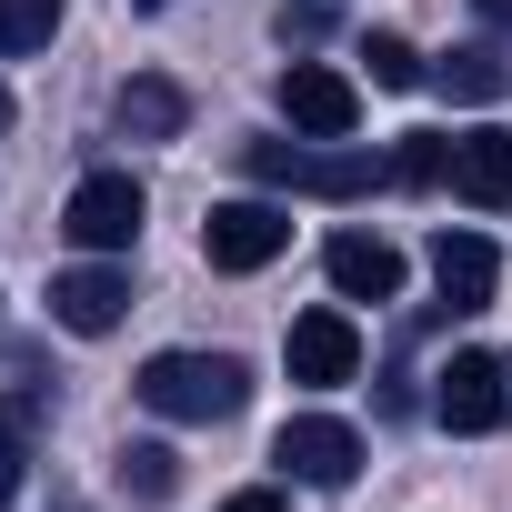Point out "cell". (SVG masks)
I'll use <instances>...</instances> for the list:
<instances>
[{
	"instance_id": "cell-1",
	"label": "cell",
	"mask_w": 512,
	"mask_h": 512,
	"mask_svg": "<svg viewBox=\"0 0 512 512\" xmlns=\"http://www.w3.org/2000/svg\"><path fill=\"white\" fill-rule=\"evenodd\" d=\"M131 392H141L161 422H231V412L251 402V372H241L231 352H151Z\"/></svg>"
},
{
	"instance_id": "cell-2",
	"label": "cell",
	"mask_w": 512,
	"mask_h": 512,
	"mask_svg": "<svg viewBox=\"0 0 512 512\" xmlns=\"http://www.w3.org/2000/svg\"><path fill=\"white\" fill-rule=\"evenodd\" d=\"M241 171L272 191H322V201H362L372 181H392V161L372 151H302V141H241Z\"/></svg>"
},
{
	"instance_id": "cell-3",
	"label": "cell",
	"mask_w": 512,
	"mask_h": 512,
	"mask_svg": "<svg viewBox=\"0 0 512 512\" xmlns=\"http://www.w3.org/2000/svg\"><path fill=\"white\" fill-rule=\"evenodd\" d=\"M432 412H442V432H502L512 422V362L502 352H452L442 372H432Z\"/></svg>"
},
{
	"instance_id": "cell-4",
	"label": "cell",
	"mask_w": 512,
	"mask_h": 512,
	"mask_svg": "<svg viewBox=\"0 0 512 512\" xmlns=\"http://www.w3.org/2000/svg\"><path fill=\"white\" fill-rule=\"evenodd\" d=\"M282 251H292L282 201H211V221H201V262L211 272H272Z\"/></svg>"
},
{
	"instance_id": "cell-5",
	"label": "cell",
	"mask_w": 512,
	"mask_h": 512,
	"mask_svg": "<svg viewBox=\"0 0 512 512\" xmlns=\"http://www.w3.org/2000/svg\"><path fill=\"white\" fill-rule=\"evenodd\" d=\"M141 181L131 171H91V181H71V201H61V231L81 241V251H131L141 241Z\"/></svg>"
},
{
	"instance_id": "cell-6",
	"label": "cell",
	"mask_w": 512,
	"mask_h": 512,
	"mask_svg": "<svg viewBox=\"0 0 512 512\" xmlns=\"http://www.w3.org/2000/svg\"><path fill=\"white\" fill-rule=\"evenodd\" d=\"M272 462H282L292 482H312V492H342V482L362 472V432L332 422V412H292L282 442H272Z\"/></svg>"
},
{
	"instance_id": "cell-7",
	"label": "cell",
	"mask_w": 512,
	"mask_h": 512,
	"mask_svg": "<svg viewBox=\"0 0 512 512\" xmlns=\"http://www.w3.org/2000/svg\"><path fill=\"white\" fill-rule=\"evenodd\" d=\"M282 362H292V382L302 392H332V382H352L362 372V332H352V312H302L292 332H282Z\"/></svg>"
},
{
	"instance_id": "cell-8",
	"label": "cell",
	"mask_w": 512,
	"mask_h": 512,
	"mask_svg": "<svg viewBox=\"0 0 512 512\" xmlns=\"http://www.w3.org/2000/svg\"><path fill=\"white\" fill-rule=\"evenodd\" d=\"M282 121H292L302 141H352L362 91H352L342 71H322V61H292V71H282Z\"/></svg>"
},
{
	"instance_id": "cell-9",
	"label": "cell",
	"mask_w": 512,
	"mask_h": 512,
	"mask_svg": "<svg viewBox=\"0 0 512 512\" xmlns=\"http://www.w3.org/2000/svg\"><path fill=\"white\" fill-rule=\"evenodd\" d=\"M121 312H131V272H111V262H71V272H51V322H61V332L101 342V332H121Z\"/></svg>"
},
{
	"instance_id": "cell-10",
	"label": "cell",
	"mask_w": 512,
	"mask_h": 512,
	"mask_svg": "<svg viewBox=\"0 0 512 512\" xmlns=\"http://www.w3.org/2000/svg\"><path fill=\"white\" fill-rule=\"evenodd\" d=\"M322 272H332L342 302H402V251L382 231H332L322 241Z\"/></svg>"
},
{
	"instance_id": "cell-11",
	"label": "cell",
	"mask_w": 512,
	"mask_h": 512,
	"mask_svg": "<svg viewBox=\"0 0 512 512\" xmlns=\"http://www.w3.org/2000/svg\"><path fill=\"white\" fill-rule=\"evenodd\" d=\"M492 282H502V251L482 241V231H442L432 241V292H442V312L462 322V312H482L492 302Z\"/></svg>"
},
{
	"instance_id": "cell-12",
	"label": "cell",
	"mask_w": 512,
	"mask_h": 512,
	"mask_svg": "<svg viewBox=\"0 0 512 512\" xmlns=\"http://www.w3.org/2000/svg\"><path fill=\"white\" fill-rule=\"evenodd\" d=\"M452 191L472 211H502L512 201V131H462L452 141Z\"/></svg>"
},
{
	"instance_id": "cell-13",
	"label": "cell",
	"mask_w": 512,
	"mask_h": 512,
	"mask_svg": "<svg viewBox=\"0 0 512 512\" xmlns=\"http://www.w3.org/2000/svg\"><path fill=\"white\" fill-rule=\"evenodd\" d=\"M432 81H442V101H472V111H492V101L512 91V61H502V41H452V51L432 61Z\"/></svg>"
},
{
	"instance_id": "cell-14",
	"label": "cell",
	"mask_w": 512,
	"mask_h": 512,
	"mask_svg": "<svg viewBox=\"0 0 512 512\" xmlns=\"http://www.w3.org/2000/svg\"><path fill=\"white\" fill-rule=\"evenodd\" d=\"M121 131L131 141H181V121H191V101H181V81H161V71H141V81H121Z\"/></svg>"
},
{
	"instance_id": "cell-15",
	"label": "cell",
	"mask_w": 512,
	"mask_h": 512,
	"mask_svg": "<svg viewBox=\"0 0 512 512\" xmlns=\"http://www.w3.org/2000/svg\"><path fill=\"white\" fill-rule=\"evenodd\" d=\"M111 482H121L131 502H171V492H181V452H171V442H121V452H111Z\"/></svg>"
},
{
	"instance_id": "cell-16",
	"label": "cell",
	"mask_w": 512,
	"mask_h": 512,
	"mask_svg": "<svg viewBox=\"0 0 512 512\" xmlns=\"http://www.w3.org/2000/svg\"><path fill=\"white\" fill-rule=\"evenodd\" d=\"M382 161H392L402 191H442V181H452V131H402Z\"/></svg>"
},
{
	"instance_id": "cell-17",
	"label": "cell",
	"mask_w": 512,
	"mask_h": 512,
	"mask_svg": "<svg viewBox=\"0 0 512 512\" xmlns=\"http://www.w3.org/2000/svg\"><path fill=\"white\" fill-rule=\"evenodd\" d=\"M61 31V0H0V61L11 51H41Z\"/></svg>"
},
{
	"instance_id": "cell-18",
	"label": "cell",
	"mask_w": 512,
	"mask_h": 512,
	"mask_svg": "<svg viewBox=\"0 0 512 512\" xmlns=\"http://www.w3.org/2000/svg\"><path fill=\"white\" fill-rule=\"evenodd\" d=\"M362 61H372V81H382V91H412V81H432V71H422V51H412L402 31H372V41H362Z\"/></svg>"
},
{
	"instance_id": "cell-19",
	"label": "cell",
	"mask_w": 512,
	"mask_h": 512,
	"mask_svg": "<svg viewBox=\"0 0 512 512\" xmlns=\"http://www.w3.org/2000/svg\"><path fill=\"white\" fill-rule=\"evenodd\" d=\"M322 31H332V0H282V21H272V41H282V51H312Z\"/></svg>"
},
{
	"instance_id": "cell-20",
	"label": "cell",
	"mask_w": 512,
	"mask_h": 512,
	"mask_svg": "<svg viewBox=\"0 0 512 512\" xmlns=\"http://www.w3.org/2000/svg\"><path fill=\"white\" fill-rule=\"evenodd\" d=\"M221 512H282V492H272V482H251V492H231Z\"/></svg>"
},
{
	"instance_id": "cell-21",
	"label": "cell",
	"mask_w": 512,
	"mask_h": 512,
	"mask_svg": "<svg viewBox=\"0 0 512 512\" xmlns=\"http://www.w3.org/2000/svg\"><path fill=\"white\" fill-rule=\"evenodd\" d=\"M472 11H482V21H492V31L512 41V0H472Z\"/></svg>"
},
{
	"instance_id": "cell-22",
	"label": "cell",
	"mask_w": 512,
	"mask_h": 512,
	"mask_svg": "<svg viewBox=\"0 0 512 512\" xmlns=\"http://www.w3.org/2000/svg\"><path fill=\"white\" fill-rule=\"evenodd\" d=\"M0 131H11V91H0Z\"/></svg>"
},
{
	"instance_id": "cell-23",
	"label": "cell",
	"mask_w": 512,
	"mask_h": 512,
	"mask_svg": "<svg viewBox=\"0 0 512 512\" xmlns=\"http://www.w3.org/2000/svg\"><path fill=\"white\" fill-rule=\"evenodd\" d=\"M141 11H161V0H141Z\"/></svg>"
}]
</instances>
